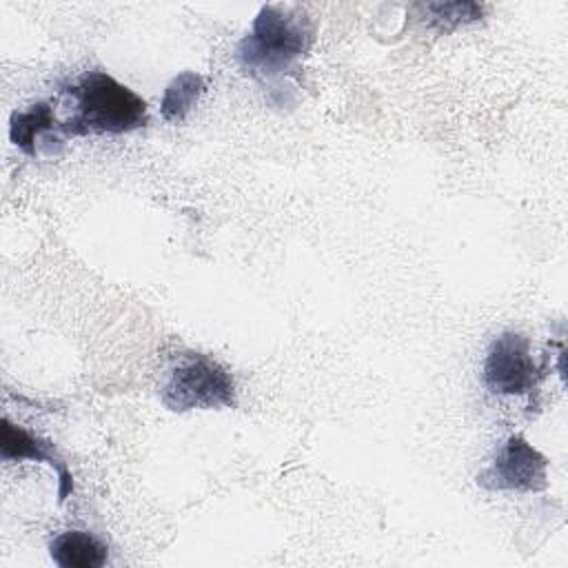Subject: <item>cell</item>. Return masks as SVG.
<instances>
[{
  "label": "cell",
  "mask_w": 568,
  "mask_h": 568,
  "mask_svg": "<svg viewBox=\"0 0 568 568\" xmlns=\"http://www.w3.org/2000/svg\"><path fill=\"white\" fill-rule=\"evenodd\" d=\"M311 44L313 24L300 7L264 4L235 53L248 75L275 78L304 58Z\"/></svg>",
  "instance_id": "cell-1"
},
{
  "label": "cell",
  "mask_w": 568,
  "mask_h": 568,
  "mask_svg": "<svg viewBox=\"0 0 568 568\" xmlns=\"http://www.w3.org/2000/svg\"><path fill=\"white\" fill-rule=\"evenodd\" d=\"M69 93L75 113L58 126L64 138L122 135L149 122L146 102L106 71H87Z\"/></svg>",
  "instance_id": "cell-2"
},
{
  "label": "cell",
  "mask_w": 568,
  "mask_h": 568,
  "mask_svg": "<svg viewBox=\"0 0 568 568\" xmlns=\"http://www.w3.org/2000/svg\"><path fill=\"white\" fill-rule=\"evenodd\" d=\"M160 399L173 413L193 408H233L237 402L231 373L204 353H186L178 359L162 386Z\"/></svg>",
  "instance_id": "cell-3"
},
{
  "label": "cell",
  "mask_w": 568,
  "mask_h": 568,
  "mask_svg": "<svg viewBox=\"0 0 568 568\" xmlns=\"http://www.w3.org/2000/svg\"><path fill=\"white\" fill-rule=\"evenodd\" d=\"M475 481L486 490L539 493L548 488V459L521 435H510Z\"/></svg>",
  "instance_id": "cell-4"
},
{
  "label": "cell",
  "mask_w": 568,
  "mask_h": 568,
  "mask_svg": "<svg viewBox=\"0 0 568 568\" xmlns=\"http://www.w3.org/2000/svg\"><path fill=\"white\" fill-rule=\"evenodd\" d=\"M539 368L530 355V342L521 333L497 335L484 359V384L495 395H524L537 384Z\"/></svg>",
  "instance_id": "cell-5"
},
{
  "label": "cell",
  "mask_w": 568,
  "mask_h": 568,
  "mask_svg": "<svg viewBox=\"0 0 568 568\" xmlns=\"http://www.w3.org/2000/svg\"><path fill=\"white\" fill-rule=\"evenodd\" d=\"M0 457L4 462H20V459H33L49 464L58 475V501L62 504L73 493V475L69 473L62 457L55 453L53 444L24 430L22 426L11 424L7 417L0 426Z\"/></svg>",
  "instance_id": "cell-6"
},
{
  "label": "cell",
  "mask_w": 568,
  "mask_h": 568,
  "mask_svg": "<svg viewBox=\"0 0 568 568\" xmlns=\"http://www.w3.org/2000/svg\"><path fill=\"white\" fill-rule=\"evenodd\" d=\"M49 557L60 568H100L106 564L109 548L84 530H67L49 544Z\"/></svg>",
  "instance_id": "cell-7"
},
{
  "label": "cell",
  "mask_w": 568,
  "mask_h": 568,
  "mask_svg": "<svg viewBox=\"0 0 568 568\" xmlns=\"http://www.w3.org/2000/svg\"><path fill=\"white\" fill-rule=\"evenodd\" d=\"M60 122L49 102L31 104L27 111H13L9 120V140L27 155H38V140L49 133L58 131Z\"/></svg>",
  "instance_id": "cell-8"
},
{
  "label": "cell",
  "mask_w": 568,
  "mask_h": 568,
  "mask_svg": "<svg viewBox=\"0 0 568 568\" xmlns=\"http://www.w3.org/2000/svg\"><path fill=\"white\" fill-rule=\"evenodd\" d=\"M204 89H206L204 75L195 71L178 73L162 93V100H160L162 118L166 122H182L191 113V109L195 106Z\"/></svg>",
  "instance_id": "cell-9"
},
{
  "label": "cell",
  "mask_w": 568,
  "mask_h": 568,
  "mask_svg": "<svg viewBox=\"0 0 568 568\" xmlns=\"http://www.w3.org/2000/svg\"><path fill=\"white\" fill-rule=\"evenodd\" d=\"M424 16L426 24L437 29V31H453L462 24L475 22L484 16V7L477 2H426V4H415Z\"/></svg>",
  "instance_id": "cell-10"
}]
</instances>
